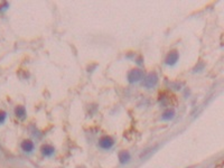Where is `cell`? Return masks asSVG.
Here are the masks:
<instances>
[{
  "mask_svg": "<svg viewBox=\"0 0 224 168\" xmlns=\"http://www.w3.org/2000/svg\"><path fill=\"white\" fill-rule=\"evenodd\" d=\"M54 152H55V149L51 145H44L42 147V154L46 157H51Z\"/></svg>",
  "mask_w": 224,
  "mask_h": 168,
  "instance_id": "8992f818",
  "label": "cell"
},
{
  "mask_svg": "<svg viewBox=\"0 0 224 168\" xmlns=\"http://www.w3.org/2000/svg\"><path fill=\"white\" fill-rule=\"evenodd\" d=\"M6 118H7V113L2 110H0V123H4Z\"/></svg>",
  "mask_w": 224,
  "mask_h": 168,
  "instance_id": "30bf717a",
  "label": "cell"
},
{
  "mask_svg": "<svg viewBox=\"0 0 224 168\" xmlns=\"http://www.w3.org/2000/svg\"><path fill=\"white\" fill-rule=\"evenodd\" d=\"M113 139L111 138L110 136H103L101 139H100V141H99V145H100V147L103 148V149H110L112 146H113Z\"/></svg>",
  "mask_w": 224,
  "mask_h": 168,
  "instance_id": "3957f363",
  "label": "cell"
},
{
  "mask_svg": "<svg viewBox=\"0 0 224 168\" xmlns=\"http://www.w3.org/2000/svg\"><path fill=\"white\" fill-rule=\"evenodd\" d=\"M178 57H179V55H178L177 50H172V52H169V54L167 55V57H166V64H167V65H174V64L178 61Z\"/></svg>",
  "mask_w": 224,
  "mask_h": 168,
  "instance_id": "277c9868",
  "label": "cell"
},
{
  "mask_svg": "<svg viewBox=\"0 0 224 168\" xmlns=\"http://www.w3.org/2000/svg\"><path fill=\"white\" fill-rule=\"evenodd\" d=\"M15 113H16V116H17L18 118H20V119H24L26 116V110L24 106H21V105H18L17 108H16V110H15Z\"/></svg>",
  "mask_w": 224,
  "mask_h": 168,
  "instance_id": "ba28073f",
  "label": "cell"
},
{
  "mask_svg": "<svg viewBox=\"0 0 224 168\" xmlns=\"http://www.w3.org/2000/svg\"><path fill=\"white\" fill-rule=\"evenodd\" d=\"M21 149L25 152H31L34 150V143L31 140H24L21 142Z\"/></svg>",
  "mask_w": 224,
  "mask_h": 168,
  "instance_id": "5b68a950",
  "label": "cell"
},
{
  "mask_svg": "<svg viewBox=\"0 0 224 168\" xmlns=\"http://www.w3.org/2000/svg\"><path fill=\"white\" fill-rule=\"evenodd\" d=\"M157 82H158V76H157L156 73H149L148 75L145 77L144 85L146 88H150L152 86H155L157 84Z\"/></svg>",
  "mask_w": 224,
  "mask_h": 168,
  "instance_id": "7a4b0ae2",
  "label": "cell"
},
{
  "mask_svg": "<svg viewBox=\"0 0 224 168\" xmlns=\"http://www.w3.org/2000/svg\"><path fill=\"white\" fill-rule=\"evenodd\" d=\"M119 159H120V161H121L122 164H126V163H128L129 159H130V154L126 150L121 151V152L119 154Z\"/></svg>",
  "mask_w": 224,
  "mask_h": 168,
  "instance_id": "52a82bcc",
  "label": "cell"
},
{
  "mask_svg": "<svg viewBox=\"0 0 224 168\" xmlns=\"http://www.w3.org/2000/svg\"><path fill=\"white\" fill-rule=\"evenodd\" d=\"M174 114H175L174 110H167L165 113L163 114V119L164 120H170V119L174 118Z\"/></svg>",
  "mask_w": 224,
  "mask_h": 168,
  "instance_id": "9c48e42d",
  "label": "cell"
},
{
  "mask_svg": "<svg viewBox=\"0 0 224 168\" xmlns=\"http://www.w3.org/2000/svg\"><path fill=\"white\" fill-rule=\"evenodd\" d=\"M144 77V72L140 68H133L128 73V81L130 83H136Z\"/></svg>",
  "mask_w": 224,
  "mask_h": 168,
  "instance_id": "6da1fadb",
  "label": "cell"
}]
</instances>
